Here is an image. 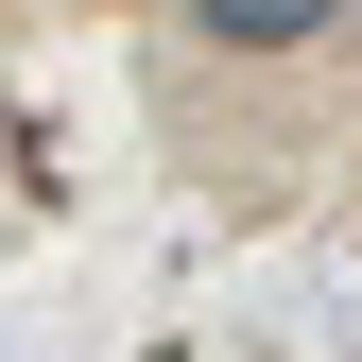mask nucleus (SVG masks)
Here are the masks:
<instances>
[{
  "instance_id": "f257e3e1",
  "label": "nucleus",
  "mask_w": 362,
  "mask_h": 362,
  "mask_svg": "<svg viewBox=\"0 0 362 362\" xmlns=\"http://www.w3.org/2000/svg\"><path fill=\"white\" fill-rule=\"evenodd\" d=\"M190 18L224 35V52H293V35H328L345 0H190Z\"/></svg>"
}]
</instances>
